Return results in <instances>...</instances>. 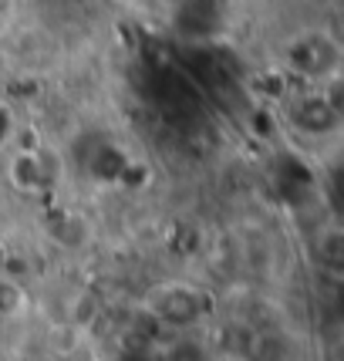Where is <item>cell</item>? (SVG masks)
<instances>
[{
  "instance_id": "6da1fadb",
  "label": "cell",
  "mask_w": 344,
  "mask_h": 361,
  "mask_svg": "<svg viewBox=\"0 0 344 361\" xmlns=\"http://www.w3.org/2000/svg\"><path fill=\"white\" fill-rule=\"evenodd\" d=\"M152 314L172 324V328H189V324L203 321V300L192 287L169 283V287H159L152 294Z\"/></svg>"
},
{
  "instance_id": "7a4b0ae2",
  "label": "cell",
  "mask_w": 344,
  "mask_h": 361,
  "mask_svg": "<svg viewBox=\"0 0 344 361\" xmlns=\"http://www.w3.org/2000/svg\"><path fill=\"white\" fill-rule=\"evenodd\" d=\"M317 260L331 270L341 267V230H338L334 223L317 233Z\"/></svg>"
}]
</instances>
